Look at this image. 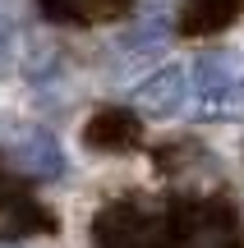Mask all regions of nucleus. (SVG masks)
Masks as SVG:
<instances>
[{
  "mask_svg": "<svg viewBox=\"0 0 244 248\" xmlns=\"http://www.w3.org/2000/svg\"><path fill=\"white\" fill-rule=\"evenodd\" d=\"M198 83V120H244V55L221 46V51L198 55L194 64Z\"/></svg>",
  "mask_w": 244,
  "mask_h": 248,
  "instance_id": "f257e3e1",
  "label": "nucleus"
},
{
  "mask_svg": "<svg viewBox=\"0 0 244 248\" xmlns=\"http://www.w3.org/2000/svg\"><path fill=\"white\" fill-rule=\"evenodd\" d=\"M166 244L171 248H235V212L217 198L180 202L166 216Z\"/></svg>",
  "mask_w": 244,
  "mask_h": 248,
  "instance_id": "f03ea898",
  "label": "nucleus"
},
{
  "mask_svg": "<svg viewBox=\"0 0 244 248\" xmlns=\"http://www.w3.org/2000/svg\"><path fill=\"white\" fill-rule=\"evenodd\" d=\"M97 248H171L166 244V216L138 202H111L97 212Z\"/></svg>",
  "mask_w": 244,
  "mask_h": 248,
  "instance_id": "7ed1b4c3",
  "label": "nucleus"
},
{
  "mask_svg": "<svg viewBox=\"0 0 244 248\" xmlns=\"http://www.w3.org/2000/svg\"><path fill=\"white\" fill-rule=\"evenodd\" d=\"M5 161L23 179H55V175H65V152H60V142H55L46 129H37V124H23V129L9 133Z\"/></svg>",
  "mask_w": 244,
  "mask_h": 248,
  "instance_id": "20e7f679",
  "label": "nucleus"
},
{
  "mask_svg": "<svg viewBox=\"0 0 244 248\" xmlns=\"http://www.w3.org/2000/svg\"><path fill=\"white\" fill-rule=\"evenodd\" d=\"M51 230L55 216L42 202H33L23 188L0 179V239H28V234H51Z\"/></svg>",
  "mask_w": 244,
  "mask_h": 248,
  "instance_id": "39448f33",
  "label": "nucleus"
},
{
  "mask_svg": "<svg viewBox=\"0 0 244 248\" xmlns=\"http://www.w3.org/2000/svg\"><path fill=\"white\" fill-rule=\"evenodd\" d=\"M83 142L92 152H134L143 142V124L125 106H101L97 115L83 124Z\"/></svg>",
  "mask_w": 244,
  "mask_h": 248,
  "instance_id": "423d86ee",
  "label": "nucleus"
},
{
  "mask_svg": "<svg viewBox=\"0 0 244 248\" xmlns=\"http://www.w3.org/2000/svg\"><path fill=\"white\" fill-rule=\"evenodd\" d=\"M184 97H189V74H184L180 64H166V69H157L152 78L138 83V92H134L138 110H143V115H152V120L175 115V110L184 106Z\"/></svg>",
  "mask_w": 244,
  "mask_h": 248,
  "instance_id": "0eeeda50",
  "label": "nucleus"
},
{
  "mask_svg": "<svg viewBox=\"0 0 244 248\" xmlns=\"http://www.w3.org/2000/svg\"><path fill=\"white\" fill-rule=\"evenodd\" d=\"M244 0H180V32L184 37H208L221 32L240 18Z\"/></svg>",
  "mask_w": 244,
  "mask_h": 248,
  "instance_id": "6e6552de",
  "label": "nucleus"
},
{
  "mask_svg": "<svg viewBox=\"0 0 244 248\" xmlns=\"http://www.w3.org/2000/svg\"><path fill=\"white\" fill-rule=\"evenodd\" d=\"M46 18L55 23H79V28H92V23H106V18L125 14L129 0H37Z\"/></svg>",
  "mask_w": 244,
  "mask_h": 248,
  "instance_id": "1a4fd4ad",
  "label": "nucleus"
},
{
  "mask_svg": "<svg viewBox=\"0 0 244 248\" xmlns=\"http://www.w3.org/2000/svg\"><path fill=\"white\" fill-rule=\"evenodd\" d=\"M9 74V46H5V37H0V78Z\"/></svg>",
  "mask_w": 244,
  "mask_h": 248,
  "instance_id": "9d476101",
  "label": "nucleus"
}]
</instances>
